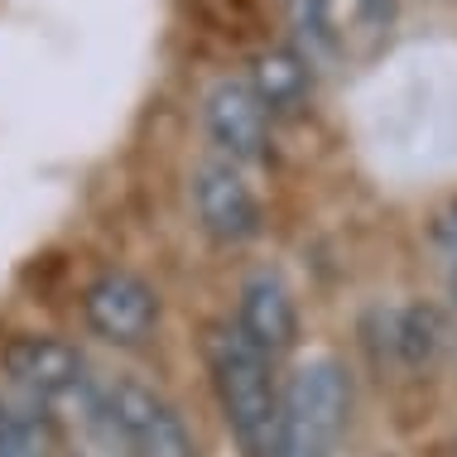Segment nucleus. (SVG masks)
<instances>
[{"label": "nucleus", "instance_id": "f257e3e1", "mask_svg": "<svg viewBox=\"0 0 457 457\" xmlns=\"http://www.w3.org/2000/svg\"><path fill=\"white\" fill-rule=\"evenodd\" d=\"M207 370H212L217 404L227 414L231 438L241 443L245 457L275 453V424H279V376L275 356H265L255 342L241 337L237 323L207 328Z\"/></svg>", "mask_w": 457, "mask_h": 457}, {"label": "nucleus", "instance_id": "f03ea898", "mask_svg": "<svg viewBox=\"0 0 457 457\" xmlns=\"http://www.w3.org/2000/svg\"><path fill=\"white\" fill-rule=\"evenodd\" d=\"M352 419V376L337 356H308L279 386V424L270 457H332Z\"/></svg>", "mask_w": 457, "mask_h": 457}, {"label": "nucleus", "instance_id": "7ed1b4c3", "mask_svg": "<svg viewBox=\"0 0 457 457\" xmlns=\"http://www.w3.org/2000/svg\"><path fill=\"white\" fill-rule=\"evenodd\" d=\"M102 410L120 457H197L193 428L150 380L111 376L102 386Z\"/></svg>", "mask_w": 457, "mask_h": 457}, {"label": "nucleus", "instance_id": "20e7f679", "mask_svg": "<svg viewBox=\"0 0 457 457\" xmlns=\"http://www.w3.org/2000/svg\"><path fill=\"white\" fill-rule=\"evenodd\" d=\"M82 318L96 337L116 342V347H140L159 328V294L135 270H102L82 289Z\"/></svg>", "mask_w": 457, "mask_h": 457}, {"label": "nucleus", "instance_id": "39448f33", "mask_svg": "<svg viewBox=\"0 0 457 457\" xmlns=\"http://www.w3.org/2000/svg\"><path fill=\"white\" fill-rule=\"evenodd\" d=\"M193 212H197V227L207 231L212 241H251L261 231V193L251 188L241 164L231 159H207L197 164L193 174Z\"/></svg>", "mask_w": 457, "mask_h": 457}, {"label": "nucleus", "instance_id": "423d86ee", "mask_svg": "<svg viewBox=\"0 0 457 457\" xmlns=\"http://www.w3.org/2000/svg\"><path fill=\"white\" fill-rule=\"evenodd\" d=\"M270 111L251 92L245 78H221L203 96V126L212 135V145L231 164H255L270 154Z\"/></svg>", "mask_w": 457, "mask_h": 457}, {"label": "nucleus", "instance_id": "0eeeda50", "mask_svg": "<svg viewBox=\"0 0 457 457\" xmlns=\"http://www.w3.org/2000/svg\"><path fill=\"white\" fill-rule=\"evenodd\" d=\"M237 328L265 356H284L299 342V303L275 270H255L237 294Z\"/></svg>", "mask_w": 457, "mask_h": 457}, {"label": "nucleus", "instance_id": "6e6552de", "mask_svg": "<svg viewBox=\"0 0 457 457\" xmlns=\"http://www.w3.org/2000/svg\"><path fill=\"white\" fill-rule=\"evenodd\" d=\"M294 24L328 54H347L356 39H376L390 29L395 0H289Z\"/></svg>", "mask_w": 457, "mask_h": 457}, {"label": "nucleus", "instance_id": "1a4fd4ad", "mask_svg": "<svg viewBox=\"0 0 457 457\" xmlns=\"http://www.w3.org/2000/svg\"><path fill=\"white\" fill-rule=\"evenodd\" d=\"M251 92L265 102L270 116H289L308 102L313 92V72H308V58L294 54V48H265L251 63Z\"/></svg>", "mask_w": 457, "mask_h": 457}, {"label": "nucleus", "instance_id": "9d476101", "mask_svg": "<svg viewBox=\"0 0 457 457\" xmlns=\"http://www.w3.org/2000/svg\"><path fill=\"white\" fill-rule=\"evenodd\" d=\"M386 323H390V352L400 356L404 366H424V361H434V352L443 347V323H438L434 308H424V303L395 308Z\"/></svg>", "mask_w": 457, "mask_h": 457}, {"label": "nucleus", "instance_id": "9b49d317", "mask_svg": "<svg viewBox=\"0 0 457 457\" xmlns=\"http://www.w3.org/2000/svg\"><path fill=\"white\" fill-rule=\"evenodd\" d=\"M0 457H54L44 434V414L29 404H0Z\"/></svg>", "mask_w": 457, "mask_h": 457}, {"label": "nucleus", "instance_id": "f8f14e48", "mask_svg": "<svg viewBox=\"0 0 457 457\" xmlns=\"http://www.w3.org/2000/svg\"><path fill=\"white\" fill-rule=\"evenodd\" d=\"M438 245L448 255V294L457 299V203H448L438 217Z\"/></svg>", "mask_w": 457, "mask_h": 457}]
</instances>
